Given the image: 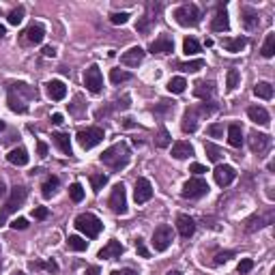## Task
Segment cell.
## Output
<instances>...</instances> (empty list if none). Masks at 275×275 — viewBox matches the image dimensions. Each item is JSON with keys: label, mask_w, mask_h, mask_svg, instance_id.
<instances>
[{"label": "cell", "mask_w": 275, "mask_h": 275, "mask_svg": "<svg viewBox=\"0 0 275 275\" xmlns=\"http://www.w3.org/2000/svg\"><path fill=\"white\" fill-rule=\"evenodd\" d=\"M30 99H37V91L30 89L28 84L17 82V84H11L9 86L7 101H9V110L11 112H15V114H26Z\"/></svg>", "instance_id": "1"}, {"label": "cell", "mask_w": 275, "mask_h": 275, "mask_svg": "<svg viewBox=\"0 0 275 275\" xmlns=\"http://www.w3.org/2000/svg\"><path fill=\"white\" fill-rule=\"evenodd\" d=\"M99 159H101V164H105L110 170L118 172V170H123V168L129 166L131 151H129V146L125 144V142H116V144H112L110 148H105Z\"/></svg>", "instance_id": "2"}, {"label": "cell", "mask_w": 275, "mask_h": 275, "mask_svg": "<svg viewBox=\"0 0 275 275\" xmlns=\"http://www.w3.org/2000/svg\"><path fill=\"white\" fill-rule=\"evenodd\" d=\"M26 198H28V189L24 185H15L13 189H11V196H7V202H4V206L0 209V226H4L7 215L13 213L15 209H20V206L26 202Z\"/></svg>", "instance_id": "3"}, {"label": "cell", "mask_w": 275, "mask_h": 275, "mask_svg": "<svg viewBox=\"0 0 275 275\" xmlns=\"http://www.w3.org/2000/svg\"><path fill=\"white\" fill-rule=\"evenodd\" d=\"M172 17L177 20L179 26H183V28H193V26H198L200 24V17H202V13H200V9L196 7V4H181V7L174 9V13Z\"/></svg>", "instance_id": "4"}, {"label": "cell", "mask_w": 275, "mask_h": 275, "mask_svg": "<svg viewBox=\"0 0 275 275\" xmlns=\"http://www.w3.org/2000/svg\"><path fill=\"white\" fill-rule=\"evenodd\" d=\"M73 226H76L80 232H84L89 239H95V236H99V232L103 230V222L92 213H80L76 217V222H73Z\"/></svg>", "instance_id": "5"}, {"label": "cell", "mask_w": 275, "mask_h": 275, "mask_svg": "<svg viewBox=\"0 0 275 275\" xmlns=\"http://www.w3.org/2000/svg\"><path fill=\"white\" fill-rule=\"evenodd\" d=\"M76 138H78V144L82 146L84 151H91V148H95L99 142L103 140L105 134L101 127H86V129H80Z\"/></svg>", "instance_id": "6"}, {"label": "cell", "mask_w": 275, "mask_h": 275, "mask_svg": "<svg viewBox=\"0 0 275 275\" xmlns=\"http://www.w3.org/2000/svg\"><path fill=\"white\" fill-rule=\"evenodd\" d=\"M108 206H110L112 213H116V215H125V213H127V189H125L123 183H116L114 187H112Z\"/></svg>", "instance_id": "7"}, {"label": "cell", "mask_w": 275, "mask_h": 275, "mask_svg": "<svg viewBox=\"0 0 275 275\" xmlns=\"http://www.w3.org/2000/svg\"><path fill=\"white\" fill-rule=\"evenodd\" d=\"M172 241H174V232H172V228L168 226V224H161V226L155 228L153 241H151L155 252H166V249L172 245Z\"/></svg>", "instance_id": "8"}, {"label": "cell", "mask_w": 275, "mask_h": 275, "mask_svg": "<svg viewBox=\"0 0 275 275\" xmlns=\"http://www.w3.org/2000/svg\"><path fill=\"white\" fill-rule=\"evenodd\" d=\"M206 193H209V183H206L204 179H200V177H193V179H189L183 185V191H181V196L189 198V200H196V198L206 196Z\"/></svg>", "instance_id": "9"}, {"label": "cell", "mask_w": 275, "mask_h": 275, "mask_svg": "<svg viewBox=\"0 0 275 275\" xmlns=\"http://www.w3.org/2000/svg\"><path fill=\"white\" fill-rule=\"evenodd\" d=\"M84 86L89 89V92L97 95V92L103 91V76H101V69L97 65H91L84 71Z\"/></svg>", "instance_id": "10"}, {"label": "cell", "mask_w": 275, "mask_h": 275, "mask_svg": "<svg viewBox=\"0 0 275 275\" xmlns=\"http://www.w3.org/2000/svg\"><path fill=\"white\" fill-rule=\"evenodd\" d=\"M269 146H271V136L269 134H260V131H252V134H249V148H252V153H256L258 157L269 151Z\"/></svg>", "instance_id": "11"}, {"label": "cell", "mask_w": 275, "mask_h": 275, "mask_svg": "<svg viewBox=\"0 0 275 275\" xmlns=\"http://www.w3.org/2000/svg\"><path fill=\"white\" fill-rule=\"evenodd\" d=\"M213 179L220 187H228L236 179V170L228 164H217V168L213 170Z\"/></svg>", "instance_id": "12"}, {"label": "cell", "mask_w": 275, "mask_h": 275, "mask_svg": "<svg viewBox=\"0 0 275 275\" xmlns=\"http://www.w3.org/2000/svg\"><path fill=\"white\" fill-rule=\"evenodd\" d=\"M153 198V185H151V181L144 179V177H140L136 181V189H134V200L138 204H144L148 202V200Z\"/></svg>", "instance_id": "13"}, {"label": "cell", "mask_w": 275, "mask_h": 275, "mask_svg": "<svg viewBox=\"0 0 275 275\" xmlns=\"http://www.w3.org/2000/svg\"><path fill=\"white\" fill-rule=\"evenodd\" d=\"M148 52L151 54H172L174 52V41L170 35H159L151 46H148Z\"/></svg>", "instance_id": "14"}, {"label": "cell", "mask_w": 275, "mask_h": 275, "mask_svg": "<svg viewBox=\"0 0 275 275\" xmlns=\"http://www.w3.org/2000/svg\"><path fill=\"white\" fill-rule=\"evenodd\" d=\"M123 252H125V247L121 245V241L112 239V241L105 243V247L99 249L97 258H101V260H114V258H121Z\"/></svg>", "instance_id": "15"}, {"label": "cell", "mask_w": 275, "mask_h": 275, "mask_svg": "<svg viewBox=\"0 0 275 275\" xmlns=\"http://www.w3.org/2000/svg\"><path fill=\"white\" fill-rule=\"evenodd\" d=\"M43 37H46V28H43L41 24H30L22 33V39H24V43H28V46H39L43 41Z\"/></svg>", "instance_id": "16"}, {"label": "cell", "mask_w": 275, "mask_h": 275, "mask_svg": "<svg viewBox=\"0 0 275 275\" xmlns=\"http://www.w3.org/2000/svg\"><path fill=\"white\" fill-rule=\"evenodd\" d=\"M228 28H230L228 11H226V7H224V4H220V7H217L215 17L211 20V30H215V33H226Z\"/></svg>", "instance_id": "17"}, {"label": "cell", "mask_w": 275, "mask_h": 275, "mask_svg": "<svg viewBox=\"0 0 275 275\" xmlns=\"http://www.w3.org/2000/svg\"><path fill=\"white\" fill-rule=\"evenodd\" d=\"M144 49H142V47H129L127 49V52H123V56H121V62H123V65L125 67H138V65H140V62L142 60H144Z\"/></svg>", "instance_id": "18"}, {"label": "cell", "mask_w": 275, "mask_h": 275, "mask_svg": "<svg viewBox=\"0 0 275 275\" xmlns=\"http://www.w3.org/2000/svg\"><path fill=\"white\" fill-rule=\"evenodd\" d=\"M177 230H179V234L183 236V239H189V236L196 232V222H193V217L181 213L177 217Z\"/></svg>", "instance_id": "19"}, {"label": "cell", "mask_w": 275, "mask_h": 275, "mask_svg": "<svg viewBox=\"0 0 275 275\" xmlns=\"http://www.w3.org/2000/svg\"><path fill=\"white\" fill-rule=\"evenodd\" d=\"M198 118H200V112L198 108H187L185 114H183V123H181V129L185 134H193L198 129Z\"/></svg>", "instance_id": "20"}, {"label": "cell", "mask_w": 275, "mask_h": 275, "mask_svg": "<svg viewBox=\"0 0 275 275\" xmlns=\"http://www.w3.org/2000/svg\"><path fill=\"white\" fill-rule=\"evenodd\" d=\"M193 95L198 99H204V101H211L215 95V84L206 82V80H198V82L193 84Z\"/></svg>", "instance_id": "21"}, {"label": "cell", "mask_w": 275, "mask_h": 275, "mask_svg": "<svg viewBox=\"0 0 275 275\" xmlns=\"http://www.w3.org/2000/svg\"><path fill=\"white\" fill-rule=\"evenodd\" d=\"M46 91L52 101H60V99L67 97V86H65V82H60V80H49L46 84Z\"/></svg>", "instance_id": "22"}, {"label": "cell", "mask_w": 275, "mask_h": 275, "mask_svg": "<svg viewBox=\"0 0 275 275\" xmlns=\"http://www.w3.org/2000/svg\"><path fill=\"white\" fill-rule=\"evenodd\" d=\"M247 116H249V121L256 123V125H269L271 123V116H269V112L262 108V105H249Z\"/></svg>", "instance_id": "23"}, {"label": "cell", "mask_w": 275, "mask_h": 275, "mask_svg": "<svg viewBox=\"0 0 275 275\" xmlns=\"http://www.w3.org/2000/svg\"><path fill=\"white\" fill-rule=\"evenodd\" d=\"M241 20H243V26L247 30H256L260 24V17L252 7H241Z\"/></svg>", "instance_id": "24"}, {"label": "cell", "mask_w": 275, "mask_h": 275, "mask_svg": "<svg viewBox=\"0 0 275 275\" xmlns=\"http://www.w3.org/2000/svg\"><path fill=\"white\" fill-rule=\"evenodd\" d=\"M28 159H30V155L24 146H17V148H13V151H9V155H7V161L13 164V166H26Z\"/></svg>", "instance_id": "25"}, {"label": "cell", "mask_w": 275, "mask_h": 275, "mask_svg": "<svg viewBox=\"0 0 275 275\" xmlns=\"http://www.w3.org/2000/svg\"><path fill=\"white\" fill-rule=\"evenodd\" d=\"M193 155V146L189 144V142L181 140V142H174L172 144V157L174 159H187Z\"/></svg>", "instance_id": "26"}, {"label": "cell", "mask_w": 275, "mask_h": 275, "mask_svg": "<svg viewBox=\"0 0 275 275\" xmlns=\"http://www.w3.org/2000/svg\"><path fill=\"white\" fill-rule=\"evenodd\" d=\"M222 46L226 47V52L236 54V52H241V49L247 46V39H245V37H234V39H232V37H224Z\"/></svg>", "instance_id": "27"}, {"label": "cell", "mask_w": 275, "mask_h": 275, "mask_svg": "<svg viewBox=\"0 0 275 275\" xmlns=\"http://www.w3.org/2000/svg\"><path fill=\"white\" fill-rule=\"evenodd\" d=\"M52 140H54V144L60 148V153H65V155H73L71 140H69V136H67V134H62V131H56V134H52Z\"/></svg>", "instance_id": "28"}, {"label": "cell", "mask_w": 275, "mask_h": 275, "mask_svg": "<svg viewBox=\"0 0 275 275\" xmlns=\"http://www.w3.org/2000/svg\"><path fill=\"white\" fill-rule=\"evenodd\" d=\"M228 142H230V146H234V148H239L243 146V129H241V125H228Z\"/></svg>", "instance_id": "29"}, {"label": "cell", "mask_w": 275, "mask_h": 275, "mask_svg": "<svg viewBox=\"0 0 275 275\" xmlns=\"http://www.w3.org/2000/svg\"><path fill=\"white\" fill-rule=\"evenodd\" d=\"M58 185H60V179L58 177H47L41 183V196L43 198H52L54 193L58 191Z\"/></svg>", "instance_id": "30"}, {"label": "cell", "mask_w": 275, "mask_h": 275, "mask_svg": "<svg viewBox=\"0 0 275 275\" xmlns=\"http://www.w3.org/2000/svg\"><path fill=\"white\" fill-rule=\"evenodd\" d=\"M67 247L71 249V252H86V249H89V241H84L82 236H78V234H71L67 239Z\"/></svg>", "instance_id": "31"}, {"label": "cell", "mask_w": 275, "mask_h": 275, "mask_svg": "<svg viewBox=\"0 0 275 275\" xmlns=\"http://www.w3.org/2000/svg\"><path fill=\"white\" fill-rule=\"evenodd\" d=\"M254 95L256 97H260V99H273V86L269 84V82H258L254 86Z\"/></svg>", "instance_id": "32"}, {"label": "cell", "mask_w": 275, "mask_h": 275, "mask_svg": "<svg viewBox=\"0 0 275 275\" xmlns=\"http://www.w3.org/2000/svg\"><path fill=\"white\" fill-rule=\"evenodd\" d=\"M177 67L185 73H196V71H200V69H204V60L196 58V60H189V62H177Z\"/></svg>", "instance_id": "33"}, {"label": "cell", "mask_w": 275, "mask_h": 275, "mask_svg": "<svg viewBox=\"0 0 275 275\" xmlns=\"http://www.w3.org/2000/svg\"><path fill=\"white\" fill-rule=\"evenodd\" d=\"M260 54L265 56V58H273V54H275V35L273 33L267 35V39H265V43H262V47H260Z\"/></svg>", "instance_id": "34"}, {"label": "cell", "mask_w": 275, "mask_h": 275, "mask_svg": "<svg viewBox=\"0 0 275 275\" xmlns=\"http://www.w3.org/2000/svg\"><path fill=\"white\" fill-rule=\"evenodd\" d=\"M131 80V73L129 71H123V69H112L110 71V82L112 84H123V82H129Z\"/></svg>", "instance_id": "35"}, {"label": "cell", "mask_w": 275, "mask_h": 275, "mask_svg": "<svg viewBox=\"0 0 275 275\" xmlns=\"http://www.w3.org/2000/svg\"><path fill=\"white\" fill-rule=\"evenodd\" d=\"M204 153H206V157H209L211 161H220L224 157V151L220 146H215L213 142H204Z\"/></svg>", "instance_id": "36"}, {"label": "cell", "mask_w": 275, "mask_h": 275, "mask_svg": "<svg viewBox=\"0 0 275 275\" xmlns=\"http://www.w3.org/2000/svg\"><path fill=\"white\" fill-rule=\"evenodd\" d=\"M185 89H187L185 78H172L170 82H168V91L174 92V95H181V92H185Z\"/></svg>", "instance_id": "37"}, {"label": "cell", "mask_w": 275, "mask_h": 275, "mask_svg": "<svg viewBox=\"0 0 275 275\" xmlns=\"http://www.w3.org/2000/svg\"><path fill=\"white\" fill-rule=\"evenodd\" d=\"M105 183H108V174H91V187L95 193L101 191L105 187Z\"/></svg>", "instance_id": "38"}, {"label": "cell", "mask_w": 275, "mask_h": 275, "mask_svg": "<svg viewBox=\"0 0 275 275\" xmlns=\"http://www.w3.org/2000/svg\"><path fill=\"white\" fill-rule=\"evenodd\" d=\"M183 52L187 56H193V54H198L200 52V43L193 39V37H187V39L183 41Z\"/></svg>", "instance_id": "39"}, {"label": "cell", "mask_w": 275, "mask_h": 275, "mask_svg": "<svg viewBox=\"0 0 275 275\" xmlns=\"http://www.w3.org/2000/svg\"><path fill=\"white\" fill-rule=\"evenodd\" d=\"M170 142H172L170 131H168L166 127H161L159 134H157V140H155V144H157L159 148H166V146H170Z\"/></svg>", "instance_id": "40"}, {"label": "cell", "mask_w": 275, "mask_h": 275, "mask_svg": "<svg viewBox=\"0 0 275 275\" xmlns=\"http://www.w3.org/2000/svg\"><path fill=\"white\" fill-rule=\"evenodd\" d=\"M239 82H241L239 71H236V69H230L228 76H226V89H228V91H234L236 86H239Z\"/></svg>", "instance_id": "41"}, {"label": "cell", "mask_w": 275, "mask_h": 275, "mask_svg": "<svg viewBox=\"0 0 275 275\" xmlns=\"http://www.w3.org/2000/svg\"><path fill=\"white\" fill-rule=\"evenodd\" d=\"M69 196H71L73 202H82L84 200V187L80 183H73L71 187H69Z\"/></svg>", "instance_id": "42"}, {"label": "cell", "mask_w": 275, "mask_h": 275, "mask_svg": "<svg viewBox=\"0 0 275 275\" xmlns=\"http://www.w3.org/2000/svg\"><path fill=\"white\" fill-rule=\"evenodd\" d=\"M30 269H46V271H49V273H56L58 271V265H56L54 260H47V262L37 260V262H30Z\"/></svg>", "instance_id": "43"}, {"label": "cell", "mask_w": 275, "mask_h": 275, "mask_svg": "<svg viewBox=\"0 0 275 275\" xmlns=\"http://www.w3.org/2000/svg\"><path fill=\"white\" fill-rule=\"evenodd\" d=\"M24 20V7H17V9H13L11 13L7 15V22L11 24V26H17Z\"/></svg>", "instance_id": "44"}, {"label": "cell", "mask_w": 275, "mask_h": 275, "mask_svg": "<svg viewBox=\"0 0 275 275\" xmlns=\"http://www.w3.org/2000/svg\"><path fill=\"white\" fill-rule=\"evenodd\" d=\"M151 26H153V17H140V20L136 22V30L142 35H146L148 30H151Z\"/></svg>", "instance_id": "45"}, {"label": "cell", "mask_w": 275, "mask_h": 275, "mask_svg": "<svg viewBox=\"0 0 275 275\" xmlns=\"http://www.w3.org/2000/svg\"><path fill=\"white\" fill-rule=\"evenodd\" d=\"M206 134H209L211 138H224V125L222 123H213L206 127Z\"/></svg>", "instance_id": "46"}, {"label": "cell", "mask_w": 275, "mask_h": 275, "mask_svg": "<svg viewBox=\"0 0 275 275\" xmlns=\"http://www.w3.org/2000/svg\"><path fill=\"white\" fill-rule=\"evenodd\" d=\"M134 245H136V252H138V256H140V258H151V252H148V249H146L144 241H142L140 236H138V239H136V243H134Z\"/></svg>", "instance_id": "47"}, {"label": "cell", "mask_w": 275, "mask_h": 275, "mask_svg": "<svg viewBox=\"0 0 275 275\" xmlns=\"http://www.w3.org/2000/svg\"><path fill=\"white\" fill-rule=\"evenodd\" d=\"M254 269V260L252 258H243L241 262H239V267H236V271H239L241 275H245V273H249Z\"/></svg>", "instance_id": "48"}, {"label": "cell", "mask_w": 275, "mask_h": 275, "mask_svg": "<svg viewBox=\"0 0 275 275\" xmlns=\"http://www.w3.org/2000/svg\"><path fill=\"white\" fill-rule=\"evenodd\" d=\"M230 258H234V252H230V249H226V252H220L215 256V265H224V262H228Z\"/></svg>", "instance_id": "49"}, {"label": "cell", "mask_w": 275, "mask_h": 275, "mask_svg": "<svg viewBox=\"0 0 275 275\" xmlns=\"http://www.w3.org/2000/svg\"><path fill=\"white\" fill-rule=\"evenodd\" d=\"M129 15L127 13H110V22L116 24V26H121V24H127Z\"/></svg>", "instance_id": "50"}, {"label": "cell", "mask_w": 275, "mask_h": 275, "mask_svg": "<svg viewBox=\"0 0 275 275\" xmlns=\"http://www.w3.org/2000/svg\"><path fill=\"white\" fill-rule=\"evenodd\" d=\"M11 228H13V230H26L28 228V220H24V217H15V220L11 222Z\"/></svg>", "instance_id": "51"}, {"label": "cell", "mask_w": 275, "mask_h": 275, "mask_svg": "<svg viewBox=\"0 0 275 275\" xmlns=\"http://www.w3.org/2000/svg\"><path fill=\"white\" fill-rule=\"evenodd\" d=\"M47 215H49V211L46 209V206H37V209L33 211V217H35V220H46Z\"/></svg>", "instance_id": "52"}, {"label": "cell", "mask_w": 275, "mask_h": 275, "mask_svg": "<svg viewBox=\"0 0 275 275\" xmlns=\"http://www.w3.org/2000/svg\"><path fill=\"white\" fill-rule=\"evenodd\" d=\"M189 172H193L196 177H200V174H204V172H206V168H204L202 164H191V166H189Z\"/></svg>", "instance_id": "53"}, {"label": "cell", "mask_w": 275, "mask_h": 275, "mask_svg": "<svg viewBox=\"0 0 275 275\" xmlns=\"http://www.w3.org/2000/svg\"><path fill=\"white\" fill-rule=\"evenodd\" d=\"M37 155H39V157H46V155H47V144H46V142H37Z\"/></svg>", "instance_id": "54"}, {"label": "cell", "mask_w": 275, "mask_h": 275, "mask_svg": "<svg viewBox=\"0 0 275 275\" xmlns=\"http://www.w3.org/2000/svg\"><path fill=\"white\" fill-rule=\"evenodd\" d=\"M112 275H138V271H134V269H116V271H112Z\"/></svg>", "instance_id": "55"}, {"label": "cell", "mask_w": 275, "mask_h": 275, "mask_svg": "<svg viewBox=\"0 0 275 275\" xmlns=\"http://www.w3.org/2000/svg\"><path fill=\"white\" fill-rule=\"evenodd\" d=\"M9 191H7V185H4V181L0 179V200H7Z\"/></svg>", "instance_id": "56"}, {"label": "cell", "mask_w": 275, "mask_h": 275, "mask_svg": "<svg viewBox=\"0 0 275 275\" xmlns=\"http://www.w3.org/2000/svg\"><path fill=\"white\" fill-rule=\"evenodd\" d=\"M43 56H47V58H54V56H56V49H54L52 46L43 47Z\"/></svg>", "instance_id": "57"}, {"label": "cell", "mask_w": 275, "mask_h": 275, "mask_svg": "<svg viewBox=\"0 0 275 275\" xmlns=\"http://www.w3.org/2000/svg\"><path fill=\"white\" fill-rule=\"evenodd\" d=\"M84 275H101V271H99V267H86Z\"/></svg>", "instance_id": "58"}, {"label": "cell", "mask_w": 275, "mask_h": 275, "mask_svg": "<svg viewBox=\"0 0 275 275\" xmlns=\"http://www.w3.org/2000/svg\"><path fill=\"white\" fill-rule=\"evenodd\" d=\"M52 123L54 125H62V123H65V118H62V114H58V112H56V114H52Z\"/></svg>", "instance_id": "59"}, {"label": "cell", "mask_w": 275, "mask_h": 275, "mask_svg": "<svg viewBox=\"0 0 275 275\" xmlns=\"http://www.w3.org/2000/svg\"><path fill=\"white\" fill-rule=\"evenodd\" d=\"M123 125H125V127H134V123H131V118H123Z\"/></svg>", "instance_id": "60"}, {"label": "cell", "mask_w": 275, "mask_h": 275, "mask_svg": "<svg viewBox=\"0 0 275 275\" xmlns=\"http://www.w3.org/2000/svg\"><path fill=\"white\" fill-rule=\"evenodd\" d=\"M4 35H7V28H4L2 24H0V39H4Z\"/></svg>", "instance_id": "61"}, {"label": "cell", "mask_w": 275, "mask_h": 275, "mask_svg": "<svg viewBox=\"0 0 275 275\" xmlns=\"http://www.w3.org/2000/svg\"><path fill=\"white\" fill-rule=\"evenodd\" d=\"M166 275H183V273H181V271H168Z\"/></svg>", "instance_id": "62"}, {"label": "cell", "mask_w": 275, "mask_h": 275, "mask_svg": "<svg viewBox=\"0 0 275 275\" xmlns=\"http://www.w3.org/2000/svg\"><path fill=\"white\" fill-rule=\"evenodd\" d=\"M11 275H26V273H24V271H13Z\"/></svg>", "instance_id": "63"}, {"label": "cell", "mask_w": 275, "mask_h": 275, "mask_svg": "<svg viewBox=\"0 0 275 275\" xmlns=\"http://www.w3.org/2000/svg\"><path fill=\"white\" fill-rule=\"evenodd\" d=\"M2 129H4V123H2V121H0V131H2Z\"/></svg>", "instance_id": "64"}]
</instances>
